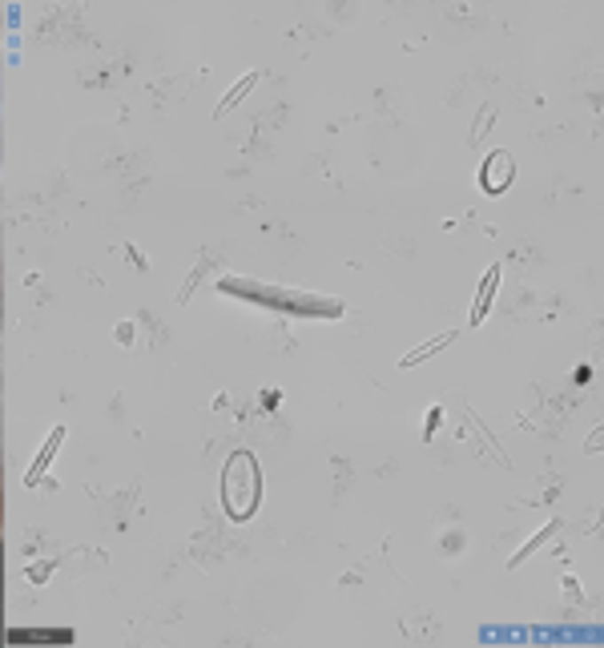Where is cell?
Returning <instances> with one entry per match:
<instances>
[{"mask_svg": "<svg viewBox=\"0 0 604 648\" xmlns=\"http://www.w3.org/2000/svg\"><path fill=\"white\" fill-rule=\"evenodd\" d=\"M65 435H69V431H65V423H57V427L49 431V439H44V447H41V451H36V459H33V467H28V472H25V488H36V483H41V475L49 472V464H53V456H57V451H61Z\"/></svg>", "mask_w": 604, "mask_h": 648, "instance_id": "3", "label": "cell"}, {"mask_svg": "<svg viewBox=\"0 0 604 648\" xmlns=\"http://www.w3.org/2000/svg\"><path fill=\"white\" fill-rule=\"evenodd\" d=\"M512 177H516V161H512L508 149H491L488 161H483L480 169V185L488 193H504L512 185Z\"/></svg>", "mask_w": 604, "mask_h": 648, "instance_id": "2", "label": "cell"}, {"mask_svg": "<svg viewBox=\"0 0 604 648\" xmlns=\"http://www.w3.org/2000/svg\"><path fill=\"white\" fill-rule=\"evenodd\" d=\"M451 342H456V331H443V334H435V339H428L423 342V347H415V351H407L399 359V367L407 371V367H420V363H428L431 355H439L443 351V347H451Z\"/></svg>", "mask_w": 604, "mask_h": 648, "instance_id": "6", "label": "cell"}, {"mask_svg": "<svg viewBox=\"0 0 604 648\" xmlns=\"http://www.w3.org/2000/svg\"><path fill=\"white\" fill-rule=\"evenodd\" d=\"M600 451H604V423L584 439V456H600Z\"/></svg>", "mask_w": 604, "mask_h": 648, "instance_id": "9", "label": "cell"}, {"mask_svg": "<svg viewBox=\"0 0 604 648\" xmlns=\"http://www.w3.org/2000/svg\"><path fill=\"white\" fill-rule=\"evenodd\" d=\"M561 527H564V519H548V524H544L536 535H528V540H524V548H520V552H512V556H508V568H520V564H524L528 556H536V552H540V548H544V543L552 540V535L561 532Z\"/></svg>", "mask_w": 604, "mask_h": 648, "instance_id": "5", "label": "cell"}, {"mask_svg": "<svg viewBox=\"0 0 604 648\" xmlns=\"http://www.w3.org/2000/svg\"><path fill=\"white\" fill-rule=\"evenodd\" d=\"M218 496L222 508L230 519H250L258 508V496H263V472H258V459L250 451H234L222 467L218 480Z\"/></svg>", "mask_w": 604, "mask_h": 648, "instance_id": "1", "label": "cell"}, {"mask_svg": "<svg viewBox=\"0 0 604 648\" xmlns=\"http://www.w3.org/2000/svg\"><path fill=\"white\" fill-rule=\"evenodd\" d=\"M499 278H504V270L499 266H488V274H483L480 290H475V302H472V315H467V326H480L483 318H488L491 302H496V290H499Z\"/></svg>", "mask_w": 604, "mask_h": 648, "instance_id": "4", "label": "cell"}, {"mask_svg": "<svg viewBox=\"0 0 604 648\" xmlns=\"http://www.w3.org/2000/svg\"><path fill=\"white\" fill-rule=\"evenodd\" d=\"M491 121H496V105H483V113H480V121L472 125V141H480V137H488V129H491Z\"/></svg>", "mask_w": 604, "mask_h": 648, "instance_id": "8", "label": "cell"}, {"mask_svg": "<svg viewBox=\"0 0 604 648\" xmlns=\"http://www.w3.org/2000/svg\"><path fill=\"white\" fill-rule=\"evenodd\" d=\"M49 568H53V564H36V568H33V580H44V576H49Z\"/></svg>", "mask_w": 604, "mask_h": 648, "instance_id": "11", "label": "cell"}, {"mask_svg": "<svg viewBox=\"0 0 604 648\" xmlns=\"http://www.w3.org/2000/svg\"><path fill=\"white\" fill-rule=\"evenodd\" d=\"M255 85H258V73H246V77L238 81V85L230 89V93H226V97H222V101H218V109H214V117H226L230 109H238V105H242V97L250 93V89H255Z\"/></svg>", "mask_w": 604, "mask_h": 648, "instance_id": "7", "label": "cell"}, {"mask_svg": "<svg viewBox=\"0 0 604 648\" xmlns=\"http://www.w3.org/2000/svg\"><path fill=\"white\" fill-rule=\"evenodd\" d=\"M435 427H439V407H431V419H428V431H423V439L435 435Z\"/></svg>", "mask_w": 604, "mask_h": 648, "instance_id": "10", "label": "cell"}]
</instances>
